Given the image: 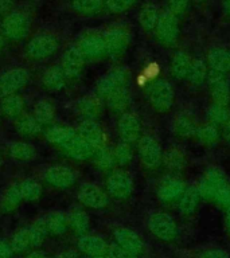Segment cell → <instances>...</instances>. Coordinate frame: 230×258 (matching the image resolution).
Listing matches in <instances>:
<instances>
[{"mask_svg": "<svg viewBox=\"0 0 230 258\" xmlns=\"http://www.w3.org/2000/svg\"><path fill=\"white\" fill-rule=\"evenodd\" d=\"M230 117V110L229 106H223V105H217L211 104L207 109V113H206V118L209 122H211L213 125L218 126L221 129L225 122L227 121V118Z\"/></svg>", "mask_w": 230, "mask_h": 258, "instance_id": "cell-43", "label": "cell"}, {"mask_svg": "<svg viewBox=\"0 0 230 258\" xmlns=\"http://www.w3.org/2000/svg\"><path fill=\"white\" fill-rule=\"evenodd\" d=\"M10 155L12 159H15L18 161H30L36 156L35 148L28 143L24 141H15L10 145Z\"/></svg>", "mask_w": 230, "mask_h": 258, "instance_id": "cell-41", "label": "cell"}, {"mask_svg": "<svg viewBox=\"0 0 230 258\" xmlns=\"http://www.w3.org/2000/svg\"><path fill=\"white\" fill-rule=\"evenodd\" d=\"M55 258H78V253L74 249H68L61 251Z\"/></svg>", "mask_w": 230, "mask_h": 258, "instance_id": "cell-56", "label": "cell"}, {"mask_svg": "<svg viewBox=\"0 0 230 258\" xmlns=\"http://www.w3.org/2000/svg\"><path fill=\"white\" fill-rule=\"evenodd\" d=\"M161 164L169 172V175H178L186 168L187 157L185 152L178 147H171L167 152L163 153V161Z\"/></svg>", "mask_w": 230, "mask_h": 258, "instance_id": "cell-28", "label": "cell"}, {"mask_svg": "<svg viewBox=\"0 0 230 258\" xmlns=\"http://www.w3.org/2000/svg\"><path fill=\"white\" fill-rule=\"evenodd\" d=\"M44 180L55 188H69L77 181V172L68 165H52L46 169Z\"/></svg>", "mask_w": 230, "mask_h": 258, "instance_id": "cell-20", "label": "cell"}, {"mask_svg": "<svg viewBox=\"0 0 230 258\" xmlns=\"http://www.w3.org/2000/svg\"><path fill=\"white\" fill-rule=\"evenodd\" d=\"M160 16V10L155 4H145L139 12V23L145 31H153Z\"/></svg>", "mask_w": 230, "mask_h": 258, "instance_id": "cell-36", "label": "cell"}, {"mask_svg": "<svg viewBox=\"0 0 230 258\" xmlns=\"http://www.w3.org/2000/svg\"><path fill=\"white\" fill-rule=\"evenodd\" d=\"M34 117L42 125L51 124L55 118V106L48 100H40L34 108Z\"/></svg>", "mask_w": 230, "mask_h": 258, "instance_id": "cell-40", "label": "cell"}, {"mask_svg": "<svg viewBox=\"0 0 230 258\" xmlns=\"http://www.w3.org/2000/svg\"><path fill=\"white\" fill-rule=\"evenodd\" d=\"M77 198L81 205L93 210L105 209L109 205V195L106 191L93 183H85L81 185Z\"/></svg>", "mask_w": 230, "mask_h": 258, "instance_id": "cell-13", "label": "cell"}, {"mask_svg": "<svg viewBox=\"0 0 230 258\" xmlns=\"http://www.w3.org/2000/svg\"><path fill=\"white\" fill-rule=\"evenodd\" d=\"M168 3V11H171L178 18L182 16L189 7V0H167Z\"/></svg>", "mask_w": 230, "mask_h": 258, "instance_id": "cell-52", "label": "cell"}, {"mask_svg": "<svg viewBox=\"0 0 230 258\" xmlns=\"http://www.w3.org/2000/svg\"><path fill=\"white\" fill-rule=\"evenodd\" d=\"M213 203H215L219 209H223L225 211H229L230 210V183L229 181H226L225 184L218 189V192L215 194V197H214L213 199Z\"/></svg>", "mask_w": 230, "mask_h": 258, "instance_id": "cell-50", "label": "cell"}, {"mask_svg": "<svg viewBox=\"0 0 230 258\" xmlns=\"http://www.w3.org/2000/svg\"><path fill=\"white\" fill-rule=\"evenodd\" d=\"M68 77L65 76L61 66H51L44 70L42 76V85L48 92H60L66 86Z\"/></svg>", "mask_w": 230, "mask_h": 258, "instance_id": "cell-30", "label": "cell"}, {"mask_svg": "<svg viewBox=\"0 0 230 258\" xmlns=\"http://www.w3.org/2000/svg\"><path fill=\"white\" fill-rule=\"evenodd\" d=\"M197 140L205 147H213L221 140V131L218 126L213 125L209 121H206L203 124H199L195 133Z\"/></svg>", "mask_w": 230, "mask_h": 258, "instance_id": "cell-32", "label": "cell"}, {"mask_svg": "<svg viewBox=\"0 0 230 258\" xmlns=\"http://www.w3.org/2000/svg\"><path fill=\"white\" fill-rule=\"evenodd\" d=\"M28 72L23 68H15L0 76V98L16 94L28 82Z\"/></svg>", "mask_w": 230, "mask_h": 258, "instance_id": "cell-14", "label": "cell"}, {"mask_svg": "<svg viewBox=\"0 0 230 258\" xmlns=\"http://www.w3.org/2000/svg\"><path fill=\"white\" fill-rule=\"evenodd\" d=\"M136 3L137 0H105V8L110 14H123Z\"/></svg>", "mask_w": 230, "mask_h": 258, "instance_id": "cell-48", "label": "cell"}, {"mask_svg": "<svg viewBox=\"0 0 230 258\" xmlns=\"http://www.w3.org/2000/svg\"><path fill=\"white\" fill-rule=\"evenodd\" d=\"M76 132L78 136L88 141L94 151L106 147V135L96 120H82L77 126Z\"/></svg>", "mask_w": 230, "mask_h": 258, "instance_id": "cell-17", "label": "cell"}, {"mask_svg": "<svg viewBox=\"0 0 230 258\" xmlns=\"http://www.w3.org/2000/svg\"><path fill=\"white\" fill-rule=\"evenodd\" d=\"M129 80H131V72L128 69L124 66L113 68L98 80L96 85V94L100 98H105L117 89L128 86Z\"/></svg>", "mask_w": 230, "mask_h": 258, "instance_id": "cell-7", "label": "cell"}, {"mask_svg": "<svg viewBox=\"0 0 230 258\" xmlns=\"http://www.w3.org/2000/svg\"><path fill=\"white\" fill-rule=\"evenodd\" d=\"M113 153H114V157H116V164L121 165V167H125V165H128L133 159L132 144L120 141V143L113 148Z\"/></svg>", "mask_w": 230, "mask_h": 258, "instance_id": "cell-47", "label": "cell"}, {"mask_svg": "<svg viewBox=\"0 0 230 258\" xmlns=\"http://www.w3.org/2000/svg\"><path fill=\"white\" fill-rule=\"evenodd\" d=\"M4 44H6V39H4V36L0 34V51L4 48Z\"/></svg>", "mask_w": 230, "mask_h": 258, "instance_id": "cell-60", "label": "cell"}, {"mask_svg": "<svg viewBox=\"0 0 230 258\" xmlns=\"http://www.w3.org/2000/svg\"><path fill=\"white\" fill-rule=\"evenodd\" d=\"M155 36L165 47H171L177 43L181 34V27H179V18L174 15L172 12L165 10L160 12L159 20H157L156 27H155Z\"/></svg>", "mask_w": 230, "mask_h": 258, "instance_id": "cell-5", "label": "cell"}, {"mask_svg": "<svg viewBox=\"0 0 230 258\" xmlns=\"http://www.w3.org/2000/svg\"><path fill=\"white\" fill-rule=\"evenodd\" d=\"M145 97L153 110L167 113L171 110L175 101L172 85L167 80H155L145 88Z\"/></svg>", "mask_w": 230, "mask_h": 258, "instance_id": "cell-1", "label": "cell"}, {"mask_svg": "<svg viewBox=\"0 0 230 258\" xmlns=\"http://www.w3.org/2000/svg\"><path fill=\"white\" fill-rule=\"evenodd\" d=\"M2 163H3V157H2V153H0V165H2Z\"/></svg>", "mask_w": 230, "mask_h": 258, "instance_id": "cell-62", "label": "cell"}, {"mask_svg": "<svg viewBox=\"0 0 230 258\" xmlns=\"http://www.w3.org/2000/svg\"><path fill=\"white\" fill-rule=\"evenodd\" d=\"M147 227L149 233L161 242H174L179 237L178 223L165 211H153L149 214Z\"/></svg>", "mask_w": 230, "mask_h": 258, "instance_id": "cell-2", "label": "cell"}, {"mask_svg": "<svg viewBox=\"0 0 230 258\" xmlns=\"http://www.w3.org/2000/svg\"><path fill=\"white\" fill-rule=\"evenodd\" d=\"M18 185H19L23 201L35 202L42 195V185L34 179H24L20 183H18Z\"/></svg>", "mask_w": 230, "mask_h": 258, "instance_id": "cell-44", "label": "cell"}, {"mask_svg": "<svg viewBox=\"0 0 230 258\" xmlns=\"http://www.w3.org/2000/svg\"><path fill=\"white\" fill-rule=\"evenodd\" d=\"M85 62H86V58L81 52L78 46L74 44L66 48V51L64 52L62 59H61V69L64 70L65 76L68 78H78L81 73L84 72Z\"/></svg>", "mask_w": 230, "mask_h": 258, "instance_id": "cell-18", "label": "cell"}, {"mask_svg": "<svg viewBox=\"0 0 230 258\" xmlns=\"http://www.w3.org/2000/svg\"><path fill=\"white\" fill-rule=\"evenodd\" d=\"M105 43V50H106V56L117 59L125 54L128 50L129 43H131V32L128 28L123 26H113L109 27L106 31L102 34Z\"/></svg>", "mask_w": 230, "mask_h": 258, "instance_id": "cell-3", "label": "cell"}, {"mask_svg": "<svg viewBox=\"0 0 230 258\" xmlns=\"http://www.w3.org/2000/svg\"><path fill=\"white\" fill-rule=\"evenodd\" d=\"M93 156H94V163L101 171H110L114 168V165H117L113 149L109 148L108 145L96 151Z\"/></svg>", "mask_w": 230, "mask_h": 258, "instance_id": "cell-45", "label": "cell"}, {"mask_svg": "<svg viewBox=\"0 0 230 258\" xmlns=\"http://www.w3.org/2000/svg\"><path fill=\"white\" fill-rule=\"evenodd\" d=\"M137 152L141 164L148 169H156L163 161V148L156 137L152 135H143L137 141Z\"/></svg>", "mask_w": 230, "mask_h": 258, "instance_id": "cell-6", "label": "cell"}, {"mask_svg": "<svg viewBox=\"0 0 230 258\" xmlns=\"http://www.w3.org/2000/svg\"><path fill=\"white\" fill-rule=\"evenodd\" d=\"M74 133H76V129H73L72 126H68V125H54V126H50L46 131L44 136H46V140L48 143L61 145L64 144L68 139H70Z\"/></svg>", "mask_w": 230, "mask_h": 258, "instance_id": "cell-39", "label": "cell"}, {"mask_svg": "<svg viewBox=\"0 0 230 258\" xmlns=\"http://www.w3.org/2000/svg\"><path fill=\"white\" fill-rule=\"evenodd\" d=\"M77 247L80 251L89 255V257H96L101 254L106 253L108 243L102 237L98 235H90V234H82L78 241H77Z\"/></svg>", "mask_w": 230, "mask_h": 258, "instance_id": "cell-25", "label": "cell"}, {"mask_svg": "<svg viewBox=\"0 0 230 258\" xmlns=\"http://www.w3.org/2000/svg\"><path fill=\"white\" fill-rule=\"evenodd\" d=\"M24 109L23 97L19 94H11V96L0 98V110L4 116L18 117L22 114Z\"/></svg>", "mask_w": 230, "mask_h": 258, "instance_id": "cell-35", "label": "cell"}, {"mask_svg": "<svg viewBox=\"0 0 230 258\" xmlns=\"http://www.w3.org/2000/svg\"><path fill=\"white\" fill-rule=\"evenodd\" d=\"M198 122L195 117L189 112L178 113L172 121V132L177 137L181 139H189V137H195L197 133Z\"/></svg>", "mask_w": 230, "mask_h": 258, "instance_id": "cell-24", "label": "cell"}, {"mask_svg": "<svg viewBox=\"0 0 230 258\" xmlns=\"http://www.w3.org/2000/svg\"><path fill=\"white\" fill-rule=\"evenodd\" d=\"M77 46L86 59H100V58L106 55L104 38L101 34H97V32H85L78 40Z\"/></svg>", "mask_w": 230, "mask_h": 258, "instance_id": "cell-19", "label": "cell"}, {"mask_svg": "<svg viewBox=\"0 0 230 258\" xmlns=\"http://www.w3.org/2000/svg\"><path fill=\"white\" fill-rule=\"evenodd\" d=\"M104 100L106 101V106L110 112L123 114V113L128 112L132 98H131L128 86H125V88L117 89L113 93H110L108 97H105Z\"/></svg>", "mask_w": 230, "mask_h": 258, "instance_id": "cell-27", "label": "cell"}, {"mask_svg": "<svg viewBox=\"0 0 230 258\" xmlns=\"http://www.w3.org/2000/svg\"><path fill=\"white\" fill-rule=\"evenodd\" d=\"M195 2H198V3H202V2H205V0H195Z\"/></svg>", "mask_w": 230, "mask_h": 258, "instance_id": "cell-63", "label": "cell"}, {"mask_svg": "<svg viewBox=\"0 0 230 258\" xmlns=\"http://www.w3.org/2000/svg\"><path fill=\"white\" fill-rule=\"evenodd\" d=\"M26 258H47V255L42 250H32L31 253L26 255Z\"/></svg>", "mask_w": 230, "mask_h": 258, "instance_id": "cell-57", "label": "cell"}, {"mask_svg": "<svg viewBox=\"0 0 230 258\" xmlns=\"http://www.w3.org/2000/svg\"><path fill=\"white\" fill-rule=\"evenodd\" d=\"M77 113L84 120H96L102 113V102L98 96H85L77 101Z\"/></svg>", "mask_w": 230, "mask_h": 258, "instance_id": "cell-26", "label": "cell"}, {"mask_svg": "<svg viewBox=\"0 0 230 258\" xmlns=\"http://www.w3.org/2000/svg\"><path fill=\"white\" fill-rule=\"evenodd\" d=\"M60 147L62 149V152L66 153L69 157L80 161L88 160L96 152L92 145L89 144L86 140H84L82 137L78 136L77 132L70 139L65 141L64 144H61Z\"/></svg>", "mask_w": 230, "mask_h": 258, "instance_id": "cell-21", "label": "cell"}, {"mask_svg": "<svg viewBox=\"0 0 230 258\" xmlns=\"http://www.w3.org/2000/svg\"><path fill=\"white\" fill-rule=\"evenodd\" d=\"M30 19L26 12L11 11L3 16L0 23V34L10 40H22L28 34Z\"/></svg>", "mask_w": 230, "mask_h": 258, "instance_id": "cell-4", "label": "cell"}, {"mask_svg": "<svg viewBox=\"0 0 230 258\" xmlns=\"http://www.w3.org/2000/svg\"><path fill=\"white\" fill-rule=\"evenodd\" d=\"M226 181L229 180H227L225 172L221 168L210 167V168L206 169L203 176L199 180V184L197 185L202 199H205L207 202H213L215 194L218 192V189L221 188Z\"/></svg>", "mask_w": 230, "mask_h": 258, "instance_id": "cell-10", "label": "cell"}, {"mask_svg": "<svg viewBox=\"0 0 230 258\" xmlns=\"http://www.w3.org/2000/svg\"><path fill=\"white\" fill-rule=\"evenodd\" d=\"M23 201L22 194H20L19 185L12 184L10 185L6 191H4L3 197H2V209L6 213H11L15 209H18V206L20 205V202Z\"/></svg>", "mask_w": 230, "mask_h": 258, "instance_id": "cell-42", "label": "cell"}, {"mask_svg": "<svg viewBox=\"0 0 230 258\" xmlns=\"http://www.w3.org/2000/svg\"><path fill=\"white\" fill-rule=\"evenodd\" d=\"M113 239L117 245L128 250L129 253L135 254L136 257H140L145 251L144 239L140 237V234H137L135 230L129 229V227H124V226L117 227L113 231Z\"/></svg>", "mask_w": 230, "mask_h": 258, "instance_id": "cell-16", "label": "cell"}, {"mask_svg": "<svg viewBox=\"0 0 230 258\" xmlns=\"http://www.w3.org/2000/svg\"><path fill=\"white\" fill-rule=\"evenodd\" d=\"M201 199V194H199V189H198L197 185H189V187H186V189L183 191V194H182L181 198L177 202L178 211L183 217H191V215L197 213Z\"/></svg>", "mask_w": 230, "mask_h": 258, "instance_id": "cell-23", "label": "cell"}, {"mask_svg": "<svg viewBox=\"0 0 230 258\" xmlns=\"http://www.w3.org/2000/svg\"><path fill=\"white\" fill-rule=\"evenodd\" d=\"M207 76H209V66L206 63V60L197 58V59H193V62H191L189 74L186 77V80L194 88H199L203 84H206Z\"/></svg>", "mask_w": 230, "mask_h": 258, "instance_id": "cell-31", "label": "cell"}, {"mask_svg": "<svg viewBox=\"0 0 230 258\" xmlns=\"http://www.w3.org/2000/svg\"><path fill=\"white\" fill-rule=\"evenodd\" d=\"M73 11L85 16L96 15L105 6V0H72L70 2Z\"/></svg>", "mask_w": 230, "mask_h": 258, "instance_id": "cell-38", "label": "cell"}, {"mask_svg": "<svg viewBox=\"0 0 230 258\" xmlns=\"http://www.w3.org/2000/svg\"><path fill=\"white\" fill-rule=\"evenodd\" d=\"M117 129H119L121 141L128 143V144H135L143 136L140 117L137 116L136 113L129 112V110L120 116L117 122Z\"/></svg>", "mask_w": 230, "mask_h": 258, "instance_id": "cell-15", "label": "cell"}, {"mask_svg": "<svg viewBox=\"0 0 230 258\" xmlns=\"http://www.w3.org/2000/svg\"><path fill=\"white\" fill-rule=\"evenodd\" d=\"M93 258H112L109 254L104 253V254H101V255H96V257H93Z\"/></svg>", "mask_w": 230, "mask_h": 258, "instance_id": "cell-61", "label": "cell"}, {"mask_svg": "<svg viewBox=\"0 0 230 258\" xmlns=\"http://www.w3.org/2000/svg\"><path fill=\"white\" fill-rule=\"evenodd\" d=\"M221 136L223 137V140L226 143H230V117L225 122V125L221 128Z\"/></svg>", "mask_w": 230, "mask_h": 258, "instance_id": "cell-55", "label": "cell"}, {"mask_svg": "<svg viewBox=\"0 0 230 258\" xmlns=\"http://www.w3.org/2000/svg\"><path fill=\"white\" fill-rule=\"evenodd\" d=\"M223 225H225L226 233L230 235V210H229V211H226L225 219H223Z\"/></svg>", "mask_w": 230, "mask_h": 258, "instance_id": "cell-58", "label": "cell"}, {"mask_svg": "<svg viewBox=\"0 0 230 258\" xmlns=\"http://www.w3.org/2000/svg\"><path fill=\"white\" fill-rule=\"evenodd\" d=\"M206 84L209 85V93L213 104L230 105V80L229 77L219 73H214L209 70V76Z\"/></svg>", "mask_w": 230, "mask_h": 258, "instance_id": "cell-12", "label": "cell"}, {"mask_svg": "<svg viewBox=\"0 0 230 258\" xmlns=\"http://www.w3.org/2000/svg\"><path fill=\"white\" fill-rule=\"evenodd\" d=\"M15 0H0V16H6L12 11Z\"/></svg>", "mask_w": 230, "mask_h": 258, "instance_id": "cell-54", "label": "cell"}, {"mask_svg": "<svg viewBox=\"0 0 230 258\" xmlns=\"http://www.w3.org/2000/svg\"><path fill=\"white\" fill-rule=\"evenodd\" d=\"M195 258H230V253L219 246H207L198 250Z\"/></svg>", "mask_w": 230, "mask_h": 258, "instance_id": "cell-49", "label": "cell"}, {"mask_svg": "<svg viewBox=\"0 0 230 258\" xmlns=\"http://www.w3.org/2000/svg\"><path fill=\"white\" fill-rule=\"evenodd\" d=\"M42 126L43 125L36 120L34 114H20L15 121L16 131L23 136H36L42 132Z\"/></svg>", "mask_w": 230, "mask_h": 258, "instance_id": "cell-34", "label": "cell"}, {"mask_svg": "<svg viewBox=\"0 0 230 258\" xmlns=\"http://www.w3.org/2000/svg\"><path fill=\"white\" fill-rule=\"evenodd\" d=\"M191 62H193V58L189 55V52L183 51V50H178V51L174 52L171 62H169L171 76L177 81L186 80V77L189 74Z\"/></svg>", "mask_w": 230, "mask_h": 258, "instance_id": "cell-29", "label": "cell"}, {"mask_svg": "<svg viewBox=\"0 0 230 258\" xmlns=\"http://www.w3.org/2000/svg\"><path fill=\"white\" fill-rule=\"evenodd\" d=\"M186 183L179 175H167L159 181L156 188L157 199L163 203H177L183 191L186 189Z\"/></svg>", "mask_w": 230, "mask_h": 258, "instance_id": "cell-11", "label": "cell"}, {"mask_svg": "<svg viewBox=\"0 0 230 258\" xmlns=\"http://www.w3.org/2000/svg\"><path fill=\"white\" fill-rule=\"evenodd\" d=\"M222 8L226 15L230 18V0H222Z\"/></svg>", "mask_w": 230, "mask_h": 258, "instance_id": "cell-59", "label": "cell"}, {"mask_svg": "<svg viewBox=\"0 0 230 258\" xmlns=\"http://www.w3.org/2000/svg\"><path fill=\"white\" fill-rule=\"evenodd\" d=\"M43 218L48 234L62 235V234L68 230V214L62 213V211H51V213H48L47 215H44Z\"/></svg>", "mask_w": 230, "mask_h": 258, "instance_id": "cell-33", "label": "cell"}, {"mask_svg": "<svg viewBox=\"0 0 230 258\" xmlns=\"http://www.w3.org/2000/svg\"><path fill=\"white\" fill-rule=\"evenodd\" d=\"M60 47V42L51 34H38L32 36V39L26 46V52L31 59H46L56 52Z\"/></svg>", "mask_w": 230, "mask_h": 258, "instance_id": "cell-9", "label": "cell"}, {"mask_svg": "<svg viewBox=\"0 0 230 258\" xmlns=\"http://www.w3.org/2000/svg\"><path fill=\"white\" fill-rule=\"evenodd\" d=\"M206 63L209 66L210 72L227 76L230 73V48L222 46L210 48Z\"/></svg>", "mask_w": 230, "mask_h": 258, "instance_id": "cell-22", "label": "cell"}, {"mask_svg": "<svg viewBox=\"0 0 230 258\" xmlns=\"http://www.w3.org/2000/svg\"><path fill=\"white\" fill-rule=\"evenodd\" d=\"M106 254H109L112 258H139L135 254L129 253L128 250H125L124 247H121L120 245H117L116 242L108 243Z\"/></svg>", "mask_w": 230, "mask_h": 258, "instance_id": "cell-51", "label": "cell"}, {"mask_svg": "<svg viewBox=\"0 0 230 258\" xmlns=\"http://www.w3.org/2000/svg\"><path fill=\"white\" fill-rule=\"evenodd\" d=\"M133 179L125 169H114L106 179V194L116 201H125L133 192Z\"/></svg>", "mask_w": 230, "mask_h": 258, "instance_id": "cell-8", "label": "cell"}, {"mask_svg": "<svg viewBox=\"0 0 230 258\" xmlns=\"http://www.w3.org/2000/svg\"><path fill=\"white\" fill-rule=\"evenodd\" d=\"M11 247L14 250V253H24L32 247L31 237H30V233H28V227H24V229L18 230L14 235H12L11 241Z\"/></svg>", "mask_w": 230, "mask_h": 258, "instance_id": "cell-46", "label": "cell"}, {"mask_svg": "<svg viewBox=\"0 0 230 258\" xmlns=\"http://www.w3.org/2000/svg\"><path fill=\"white\" fill-rule=\"evenodd\" d=\"M14 254L11 243L6 239H0V258H12Z\"/></svg>", "mask_w": 230, "mask_h": 258, "instance_id": "cell-53", "label": "cell"}, {"mask_svg": "<svg viewBox=\"0 0 230 258\" xmlns=\"http://www.w3.org/2000/svg\"><path fill=\"white\" fill-rule=\"evenodd\" d=\"M68 222L73 231H76L77 234H81V235L86 234L89 226H90V219H89L88 214L81 209L70 210V213L68 214Z\"/></svg>", "mask_w": 230, "mask_h": 258, "instance_id": "cell-37", "label": "cell"}]
</instances>
